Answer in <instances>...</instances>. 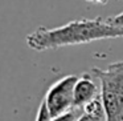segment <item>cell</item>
Segmentation results:
<instances>
[{"instance_id": "1", "label": "cell", "mask_w": 123, "mask_h": 121, "mask_svg": "<svg viewBox=\"0 0 123 121\" xmlns=\"http://www.w3.org/2000/svg\"><path fill=\"white\" fill-rule=\"evenodd\" d=\"M123 39V28L114 25L110 19H75L61 27H38L25 37L27 45L36 52L58 49L70 45L87 44L106 39Z\"/></svg>"}, {"instance_id": "2", "label": "cell", "mask_w": 123, "mask_h": 121, "mask_svg": "<svg viewBox=\"0 0 123 121\" xmlns=\"http://www.w3.org/2000/svg\"><path fill=\"white\" fill-rule=\"evenodd\" d=\"M101 86V101L106 121H123V61H114L106 68L90 71Z\"/></svg>"}, {"instance_id": "3", "label": "cell", "mask_w": 123, "mask_h": 121, "mask_svg": "<svg viewBox=\"0 0 123 121\" xmlns=\"http://www.w3.org/2000/svg\"><path fill=\"white\" fill-rule=\"evenodd\" d=\"M78 76L69 75L54 81L46 91L44 102L52 118L58 117L74 108V86Z\"/></svg>"}, {"instance_id": "4", "label": "cell", "mask_w": 123, "mask_h": 121, "mask_svg": "<svg viewBox=\"0 0 123 121\" xmlns=\"http://www.w3.org/2000/svg\"><path fill=\"white\" fill-rule=\"evenodd\" d=\"M91 72H85L78 77L74 86V108L83 109L87 104L101 96V88Z\"/></svg>"}, {"instance_id": "5", "label": "cell", "mask_w": 123, "mask_h": 121, "mask_svg": "<svg viewBox=\"0 0 123 121\" xmlns=\"http://www.w3.org/2000/svg\"><path fill=\"white\" fill-rule=\"evenodd\" d=\"M77 121H106V114L101 101V96L83 107L82 113Z\"/></svg>"}, {"instance_id": "6", "label": "cell", "mask_w": 123, "mask_h": 121, "mask_svg": "<svg viewBox=\"0 0 123 121\" xmlns=\"http://www.w3.org/2000/svg\"><path fill=\"white\" fill-rule=\"evenodd\" d=\"M35 121H52V117L49 116V112H48V109H46V105H45V102H44V100L41 101L40 107H38Z\"/></svg>"}, {"instance_id": "7", "label": "cell", "mask_w": 123, "mask_h": 121, "mask_svg": "<svg viewBox=\"0 0 123 121\" xmlns=\"http://www.w3.org/2000/svg\"><path fill=\"white\" fill-rule=\"evenodd\" d=\"M109 19H110V21H111L114 25L123 28V12H120V14L115 15V16H112V17H109Z\"/></svg>"}, {"instance_id": "8", "label": "cell", "mask_w": 123, "mask_h": 121, "mask_svg": "<svg viewBox=\"0 0 123 121\" xmlns=\"http://www.w3.org/2000/svg\"><path fill=\"white\" fill-rule=\"evenodd\" d=\"M85 1H87V3H90V4H99V6H106V4L109 3L110 0H85Z\"/></svg>"}]
</instances>
